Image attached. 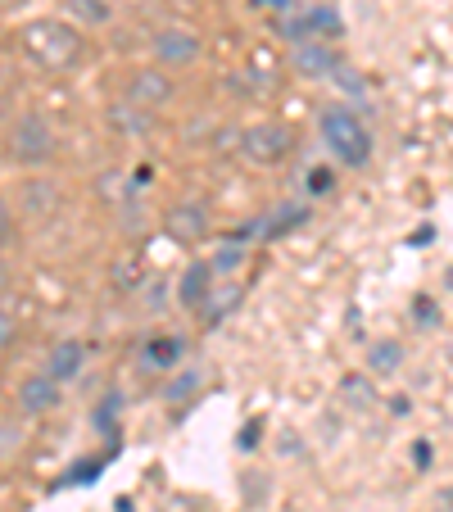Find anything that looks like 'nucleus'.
<instances>
[{"label": "nucleus", "instance_id": "nucleus-11", "mask_svg": "<svg viewBox=\"0 0 453 512\" xmlns=\"http://www.w3.org/2000/svg\"><path fill=\"white\" fill-rule=\"evenodd\" d=\"M213 277H218V272H213L204 259H195L191 268L182 272V281H177V300H182L186 309H200V304H204V295H209V290H213Z\"/></svg>", "mask_w": 453, "mask_h": 512}, {"label": "nucleus", "instance_id": "nucleus-9", "mask_svg": "<svg viewBox=\"0 0 453 512\" xmlns=\"http://www.w3.org/2000/svg\"><path fill=\"white\" fill-rule=\"evenodd\" d=\"M59 381H50L46 372H41V377H28L19 386V408L23 413H32V417H41V413H55L59 408Z\"/></svg>", "mask_w": 453, "mask_h": 512}, {"label": "nucleus", "instance_id": "nucleus-15", "mask_svg": "<svg viewBox=\"0 0 453 512\" xmlns=\"http://www.w3.org/2000/svg\"><path fill=\"white\" fill-rule=\"evenodd\" d=\"M304 218H309V209H304V204H281V209L272 213V223H259V236H281L286 227H299Z\"/></svg>", "mask_w": 453, "mask_h": 512}, {"label": "nucleus", "instance_id": "nucleus-6", "mask_svg": "<svg viewBox=\"0 0 453 512\" xmlns=\"http://www.w3.org/2000/svg\"><path fill=\"white\" fill-rule=\"evenodd\" d=\"M209 204L204 200H191V204H177L173 213H168V232H173V241L182 245H195L209 236Z\"/></svg>", "mask_w": 453, "mask_h": 512}, {"label": "nucleus", "instance_id": "nucleus-4", "mask_svg": "<svg viewBox=\"0 0 453 512\" xmlns=\"http://www.w3.org/2000/svg\"><path fill=\"white\" fill-rule=\"evenodd\" d=\"M290 145H295V136H290V127H281V123H254L241 132V155L259 168L281 164V159L290 155Z\"/></svg>", "mask_w": 453, "mask_h": 512}, {"label": "nucleus", "instance_id": "nucleus-2", "mask_svg": "<svg viewBox=\"0 0 453 512\" xmlns=\"http://www.w3.org/2000/svg\"><path fill=\"white\" fill-rule=\"evenodd\" d=\"M322 141H327L331 155L349 168H363L367 159H372V132H367L363 118L345 105H331L327 114H322Z\"/></svg>", "mask_w": 453, "mask_h": 512}, {"label": "nucleus", "instance_id": "nucleus-17", "mask_svg": "<svg viewBox=\"0 0 453 512\" xmlns=\"http://www.w3.org/2000/svg\"><path fill=\"white\" fill-rule=\"evenodd\" d=\"M345 395H349V404H354V408H367V404L376 399V390H372V381L349 377V381H345Z\"/></svg>", "mask_w": 453, "mask_h": 512}, {"label": "nucleus", "instance_id": "nucleus-16", "mask_svg": "<svg viewBox=\"0 0 453 512\" xmlns=\"http://www.w3.org/2000/svg\"><path fill=\"white\" fill-rule=\"evenodd\" d=\"M245 263V250H241V241H222L218 245V254H213V263L209 268L213 272H236Z\"/></svg>", "mask_w": 453, "mask_h": 512}, {"label": "nucleus", "instance_id": "nucleus-3", "mask_svg": "<svg viewBox=\"0 0 453 512\" xmlns=\"http://www.w3.org/2000/svg\"><path fill=\"white\" fill-rule=\"evenodd\" d=\"M55 150H59V136H55V127H50L41 114H23L19 123L10 127V159H14V164L41 168V164H50V159H55Z\"/></svg>", "mask_w": 453, "mask_h": 512}, {"label": "nucleus", "instance_id": "nucleus-5", "mask_svg": "<svg viewBox=\"0 0 453 512\" xmlns=\"http://www.w3.org/2000/svg\"><path fill=\"white\" fill-rule=\"evenodd\" d=\"M150 50H155V59L164 68H191L195 59L204 55V46H200V37H195L191 28H159L155 37H150Z\"/></svg>", "mask_w": 453, "mask_h": 512}, {"label": "nucleus", "instance_id": "nucleus-13", "mask_svg": "<svg viewBox=\"0 0 453 512\" xmlns=\"http://www.w3.org/2000/svg\"><path fill=\"white\" fill-rule=\"evenodd\" d=\"M295 68L299 73H309V78H318V73H327V68H340V59L327 50V41H304L295 55Z\"/></svg>", "mask_w": 453, "mask_h": 512}, {"label": "nucleus", "instance_id": "nucleus-18", "mask_svg": "<svg viewBox=\"0 0 453 512\" xmlns=\"http://www.w3.org/2000/svg\"><path fill=\"white\" fill-rule=\"evenodd\" d=\"M336 191V173L331 168H309V195H331Z\"/></svg>", "mask_w": 453, "mask_h": 512}, {"label": "nucleus", "instance_id": "nucleus-19", "mask_svg": "<svg viewBox=\"0 0 453 512\" xmlns=\"http://www.w3.org/2000/svg\"><path fill=\"white\" fill-rule=\"evenodd\" d=\"M195 386H200V372H186L182 381H173V386H168V399H186Z\"/></svg>", "mask_w": 453, "mask_h": 512}, {"label": "nucleus", "instance_id": "nucleus-21", "mask_svg": "<svg viewBox=\"0 0 453 512\" xmlns=\"http://www.w3.org/2000/svg\"><path fill=\"white\" fill-rule=\"evenodd\" d=\"M14 336H19L14 318H10V313H0V349H10V345H14Z\"/></svg>", "mask_w": 453, "mask_h": 512}, {"label": "nucleus", "instance_id": "nucleus-12", "mask_svg": "<svg viewBox=\"0 0 453 512\" xmlns=\"http://www.w3.org/2000/svg\"><path fill=\"white\" fill-rule=\"evenodd\" d=\"M182 354H186V340L182 336H159V340H150V345L141 349V363H145V368L168 372V368H182Z\"/></svg>", "mask_w": 453, "mask_h": 512}, {"label": "nucleus", "instance_id": "nucleus-23", "mask_svg": "<svg viewBox=\"0 0 453 512\" xmlns=\"http://www.w3.org/2000/svg\"><path fill=\"white\" fill-rule=\"evenodd\" d=\"M0 281H5V263H0Z\"/></svg>", "mask_w": 453, "mask_h": 512}, {"label": "nucleus", "instance_id": "nucleus-8", "mask_svg": "<svg viewBox=\"0 0 453 512\" xmlns=\"http://www.w3.org/2000/svg\"><path fill=\"white\" fill-rule=\"evenodd\" d=\"M168 96H173V82H168V73H159V68H141V73H132V82H127V100H132V105L155 109V105H164Z\"/></svg>", "mask_w": 453, "mask_h": 512}, {"label": "nucleus", "instance_id": "nucleus-20", "mask_svg": "<svg viewBox=\"0 0 453 512\" xmlns=\"http://www.w3.org/2000/svg\"><path fill=\"white\" fill-rule=\"evenodd\" d=\"M10 236H14V209H10V200L0 195V245L10 241Z\"/></svg>", "mask_w": 453, "mask_h": 512}, {"label": "nucleus", "instance_id": "nucleus-22", "mask_svg": "<svg viewBox=\"0 0 453 512\" xmlns=\"http://www.w3.org/2000/svg\"><path fill=\"white\" fill-rule=\"evenodd\" d=\"M250 5H259V10H295V0H250Z\"/></svg>", "mask_w": 453, "mask_h": 512}, {"label": "nucleus", "instance_id": "nucleus-10", "mask_svg": "<svg viewBox=\"0 0 453 512\" xmlns=\"http://www.w3.org/2000/svg\"><path fill=\"white\" fill-rule=\"evenodd\" d=\"M241 300H245V290L236 286V281H227V286H218V281H213V290L204 295V304H200L204 327H218V322H227L236 309H241Z\"/></svg>", "mask_w": 453, "mask_h": 512}, {"label": "nucleus", "instance_id": "nucleus-14", "mask_svg": "<svg viewBox=\"0 0 453 512\" xmlns=\"http://www.w3.org/2000/svg\"><path fill=\"white\" fill-rule=\"evenodd\" d=\"M399 363H404V345H399V340H376V345L367 349V368H372L376 377L399 372Z\"/></svg>", "mask_w": 453, "mask_h": 512}, {"label": "nucleus", "instance_id": "nucleus-7", "mask_svg": "<svg viewBox=\"0 0 453 512\" xmlns=\"http://www.w3.org/2000/svg\"><path fill=\"white\" fill-rule=\"evenodd\" d=\"M82 368H87V345H82V340H73V336L59 340V345L46 354V377L59 381V386H64V381H73V377H82Z\"/></svg>", "mask_w": 453, "mask_h": 512}, {"label": "nucleus", "instance_id": "nucleus-1", "mask_svg": "<svg viewBox=\"0 0 453 512\" xmlns=\"http://www.w3.org/2000/svg\"><path fill=\"white\" fill-rule=\"evenodd\" d=\"M19 46L37 68L64 73V68H73L82 59V32L64 19H32L19 32Z\"/></svg>", "mask_w": 453, "mask_h": 512}]
</instances>
